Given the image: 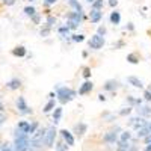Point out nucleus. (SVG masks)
I'll return each instance as SVG.
<instances>
[{"mask_svg":"<svg viewBox=\"0 0 151 151\" xmlns=\"http://www.w3.org/2000/svg\"><path fill=\"white\" fill-rule=\"evenodd\" d=\"M73 41H74V42H82V41H85V35H73Z\"/></svg>","mask_w":151,"mask_h":151,"instance_id":"obj_32","label":"nucleus"},{"mask_svg":"<svg viewBox=\"0 0 151 151\" xmlns=\"http://www.w3.org/2000/svg\"><path fill=\"white\" fill-rule=\"evenodd\" d=\"M55 107H56V101H55V100H48L47 104L44 106V113H48V112L55 110Z\"/></svg>","mask_w":151,"mask_h":151,"instance_id":"obj_21","label":"nucleus"},{"mask_svg":"<svg viewBox=\"0 0 151 151\" xmlns=\"http://www.w3.org/2000/svg\"><path fill=\"white\" fill-rule=\"evenodd\" d=\"M130 145L125 142H118V151H129Z\"/></svg>","mask_w":151,"mask_h":151,"instance_id":"obj_28","label":"nucleus"},{"mask_svg":"<svg viewBox=\"0 0 151 151\" xmlns=\"http://www.w3.org/2000/svg\"><path fill=\"white\" fill-rule=\"evenodd\" d=\"M29 2H33V0H29Z\"/></svg>","mask_w":151,"mask_h":151,"instance_id":"obj_50","label":"nucleus"},{"mask_svg":"<svg viewBox=\"0 0 151 151\" xmlns=\"http://www.w3.org/2000/svg\"><path fill=\"white\" fill-rule=\"evenodd\" d=\"M0 151H14V150H12V145L11 144H2V145H0Z\"/></svg>","mask_w":151,"mask_h":151,"instance_id":"obj_31","label":"nucleus"},{"mask_svg":"<svg viewBox=\"0 0 151 151\" xmlns=\"http://www.w3.org/2000/svg\"><path fill=\"white\" fill-rule=\"evenodd\" d=\"M86 2H89V3H94V0H86Z\"/></svg>","mask_w":151,"mask_h":151,"instance_id":"obj_49","label":"nucleus"},{"mask_svg":"<svg viewBox=\"0 0 151 151\" xmlns=\"http://www.w3.org/2000/svg\"><path fill=\"white\" fill-rule=\"evenodd\" d=\"M109 5H110L112 8H115V6L118 5V0H109Z\"/></svg>","mask_w":151,"mask_h":151,"instance_id":"obj_42","label":"nucleus"},{"mask_svg":"<svg viewBox=\"0 0 151 151\" xmlns=\"http://www.w3.org/2000/svg\"><path fill=\"white\" fill-rule=\"evenodd\" d=\"M144 141H145V144H147V145H150V144H151V134L145 136V137H144Z\"/></svg>","mask_w":151,"mask_h":151,"instance_id":"obj_41","label":"nucleus"},{"mask_svg":"<svg viewBox=\"0 0 151 151\" xmlns=\"http://www.w3.org/2000/svg\"><path fill=\"white\" fill-rule=\"evenodd\" d=\"M121 129L119 127H116L115 130H110V132H107L104 136H103V141L106 142V144H115L116 141H118V132H119Z\"/></svg>","mask_w":151,"mask_h":151,"instance_id":"obj_7","label":"nucleus"},{"mask_svg":"<svg viewBox=\"0 0 151 151\" xmlns=\"http://www.w3.org/2000/svg\"><path fill=\"white\" fill-rule=\"evenodd\" d=\"M48 98H50V100H53V98H55V94H53V92H50V94H48Z\"/></svg>","mask_w":151,"mask_h":151,"instance_id":"obj_46","label":"nucleus"},{"mask_svg":"<svg viewBox=\"0 0 151 151\" xmlns=\"http://www.w3.org/2000/svg\"><path fill=\"white\" fill-rule=\"evenodd\" d=\"M40 20H41V17H40V15H38V14H35V15L32 17V21H33L35 24H38V23H40Z\"/></svg>","mask_w":151,"mask_h":151,"instance_id":"obj_40","label":"nucleus"},{"mask_svg":"<svg viewBox=\"0 0 151 151\" xmlns=\"http://www.w3.org/2000/svg\"><path fill=\"white\" fill-rule=\"evenodd\" d=\"M24 14H26L27 17H33L35 14H38V12H36V9L33 8V6H26V8H24Z\"/></svg>","mask_w":151,"mask_h":151,"instance_id":"obj_26","label":"nucleus"},{"mask_svg":"<svg viewBox=\"0 0 151 151\" xmlns=\"http://www.w3.org/2000/svg\"><path fill=\"white\" fill-rule=\"evenodd\" d=\"M62 107H55V110H53V122L55 124H58L59 121H60V118H62Z\"/></svg>","mask_w":151,"mask_h":151,"instance_id":"obj_20","label":"nucleus"},{"mask_svg":"<svg viewBox=\"0 0 151 151\" xmlns=\"http://www.w3.org/2000/svg\"><path fill=\"white\" fill-rule=\"evenodd\" d=\"M88 130V125L85 122H79V124H76L74 125V133L76 134H79V136H83Z\"/></svg>","mask_w":151,"mask_h":151,"instance_id":"obj_16","label":"nucleus"},{"mask_svg":"<svg viewBox=\"0 0 151 151\" xmlns=\"http://www.w3.org/2000/svg\"><path fill=\"white\" fill-rule=\"evenodd\" d=\"M103 6H104V0H94L92 9H95V11H101Z\"/></svg>","mask_w":151,"mask_h":151,"instance_id":"obj_25","label":"nucleus"},{"mask_svg":"<svg viewBox=\"0 0 151 151\" xmlns=\"http://www.w3.org/2000/svg\"><path fill=\"white\" fill-rule=\"evenodd\" d=\"M14 151H27L29 150V136H23V137H15L14 145H12Z\"/></svg>","mask_w":151,"mask_h":151,"instance_id":"obj_4","label":"nucleus"},{"mask_svg":"<svg viewBox=\"0 0 151 151\" xmlns=\"http://www.w3.org/2000/svg\"><path fill=\"white\" fill-rule=\"evenodd\" d=\"M98 100H100V101H104V100H106V97H104L103 94H100V95H98Z\"/></svg>","mask_w":151,"mask_h":151,"instance_id":"obj_45","label":"nucleus"},{"mask_svg":"<svg viewBox=\"0 0 151 151\" xmlns=\"http://www.w3.org/2000/svg\"><path fill=\"white\" fill-rule=\"evenodd\" d=\"M20 86H21V80L17 79V77H14V79H11L9 82H6V88H8V89H11V91L18 89Z\"/></svg>","mask_w":151,"mask_h":151,"instance_id":"obj_13","label":"nucleus"},{"mask_svg":"<svg viewBox=\"0 0 151 151\" xmlns=\"http://www.w3.org/2000/svg\"><path fill=\"white\" fill-rule=\"evenodd\" d=\"M2 109H3V103H2V101H0V110H2Z\"/></svg>","mask_w":151,"mask_h":151,"instance_id":"obj_48","label":"nucleus"},{"mask_svg":"<svg viewBox=\"0 0 151 151\" xmlns=\"http://www.w3.org/2000/svg\"><path fill=\"white\" fill-rule=\"evenodd\" d=\"M129 124L132 125L134 130H141L142 127H145V125H147V121L144 118H141V116H136V118H130Z\"/></svg>","mask_w":151,"mask_h":151,"instance_id":"obj_8","label":"nucleus"},{"mask_svg":"<svg viewBox=\"0 0 151 151\" xmlns=\"http://www.w3.org/2000/svg\"><path fill=\"white\" fill-rule=\"evenodd\" d=\"M127 62H130V64H139V56L136 53H130V55H127Z\"/></svg>","mask_w":151,"mask_h":151,"instance_id":"obj_24","label":"nucleus"},{"mask_svg":"<svg viewBox=\"0 0 151 151\" xmlns=\"http://www.w3.org/2000/svg\"><path fill=\"white\" fill-rule=\"evenodd\" d=\"M145 127H147V130H148V132H150V134H151V122H147Z\"/></svg>","mask_w":151,"mask_h":151,"instance_id":"obj_44","label":"nucleus"},{"mask_svg":"<svg viewBox=\"0 0 151 151\" xmlns=\"http://www.w3.org/2000/svg\"><path fill=\"white\" fill-rule=\"evenodd\" d=\"M144 151H151V144H150V145H147V147H145V150H144Z\"/></svg>","mask_w":151,"mask_h":151,"instance_id":"obj_47","label":"nucleus"},{"mask_svg":"<svg viewBox=\"0 0 151 151\" xmlns=\"http://www.w3.org/2000/svg\"><path fill=\"white\" fill-rule=\"evenodd\" d=\"M127 82L132 85V86H134V88H144V85H142V80H139L137 77H134V76H129L127 77Z\"/></svg>","mask_w":151,"mask_h":151,"instance_id":"obj_17","label":"nucleus"},{"mask_svg":"<svg viewBox=\"0 0 151 151\" xmlns=\"http://www.w3.org/2000/svg\"><path fill=\"white\" fill-rule=\"evenodd\" d=\"M12 55L17 56V58H24L26 56V48H24L23 45H18V47H15L14 50H12Z\"/></svg>","mask_w":151,"mask_h":151,"instance_id":"obj_19","label":"nucleus"},{"mask_svg":"<svg viewBox=\"0 0 151 151\" xmlns=\"http://www.w3.org/2000/svg\"><path fill=\"white\" fill-rule=\"evenodd\" d=\"M60 133V136H62V139H64V142L68 145V147H71V145H74V136L71 134V132H68L67 129H64V130H60L59 132Z\"/></svg>","mask_w":151,"mask_h":151,"instance_id":"obj_9","label":"nucleus"},{"mask_svg":"<svg viewBox=\"0 0 151 151\" xmlns=\"http://www.w3.org/2000/svg\"><path fill=\"white\" fill-rule=\"evenodd\" d=\"M104 33H106V27L100 26V27H98V33H97V35H100V36H104Z\"/></svg>","mask_w":151,"mask_h":151,"instance_id":"obj_38","label":"nucleus"},{"mask_svg":"<svg viewBox=\"0 0 151 151\" xmlns=\"http://www.w3.org/2000/svg\"><path fill=\"white\" fill-rule=\"evenodd\" d=\"M58 0H45V5H55Z\"/></svg>","mask_w":151,"mask_h":151,"instance_id":"obj_43","label":"nucleus"},{"mask_svg":"<svg viewBox=\"0 0 151 151\" xmlns=\"http://www.w3.org/2000/svg\"><path fill=\"white\" fill-rule=\"evenodd\" d=\"M29 127H30V122H27V121H18V124H17V130H20L21 133H24V134H27L29 136Z\"/></svg>","mask_w":151,"mask_h":151,"instance_id":"obj_14","label":"nucleus"},{"mask_svg":"<svg viewBox=\"0 0 151 151\" xmlns=\"http://www.w3.org/2000/svg\"><path fill=\"white\" fill-rule=\"evenodd\" d=\"M56 136H58V130H56V127H55V125H52V127L45 129V136H44V145H45L47 148L53 147V144H55V139H56Z\"/></svg>","mask_w":151,"mask_h":151,"instance_id":"obj_3","label":"nucleus"},{"mask_svg":"<svg viewBox=\"0 0 151 151\" xmlns=\"http://www.w3.org/2000/svg\"><path fill=\"white\" fill-rule=\"evenodd\" d=\"M48 32H50V27H44V29H41V36H47L48 35Z\"/></svg>","mask_w":151,"mask_h":151,"instance_id":"obj_39","label":"nucleus"},{"mask_svg":"<svg viewBox=\"0 0 151 151\" xmlns=\"http://www.w3.org/2000/svg\"><path fill=\"white\" fill-rule=\"evenodd\" d=\"M88 44H89V48H92V50H100L104 45V38L95 33L94 36H91V40H89Z\"/></svg>","mask_w":151,"mask_h":151,"instance_id":"obj_5","label":"nucleus"},{"mask_svg":"<svg viewBox=\"0 0 151 151\" xmlns=\"http://www.w3.org/2000/svg\"><path fill=\"white\" fill-rule=\"evenodd\" d=\"M5 121H6V115H5V113H2V112H0V127H2V125L5 124Z\"/></svg>","mask_w":151,"mask_h":151,"instance_id":"obj_36","label":"nucleus"},{"mask_svg":"<svg viewBox=\"0 0 151 151\" xmlns=\"http://www.w3.org/2000/svg\"><path fill=\"white\" fill-rule=\"evenodd\" d=\"M68 3H70V6H71L76 12H83V11H82V5L77 2V0H68Z\"/></svg>","mask_w":151,"mask_h":151,"instance_id":"obj_22","label":"nucleus"},{"mask_svg":"<svg viewBox=\"0 0 151 151\" xmlns=\"http://www.w3.org/2000/svg\"><path fill=\"white\" fill-rule=\"evenodd\" d=\"M132 110H133V107H132V106H129V107H124L122 110H119V115H121V116L130 115V113H132Z\"/></svg>","mask_w":151,"mask_h":151,"instance_id":"obj_27","label":"nucleus"},{"mask_svg":"<svg viewBox=\"0 0 151 151\" xmlns=\"http://www.w3.org/2000/svg\"><path fill=\"white\" fill-rule=\"evenodd\" d=\"M3 2V5H6V6H12V5H15V0H2Z\"/></svg>","mask_w":151,"mask_h":151,"instance_id":"obj_37","label":"nucleus"},{"mask_svg":"<svg viewBox=\"0 0 151 151\" xmlns=\"http://www.w3.org/2000/svg\"><path fill=\"white\" fill-rule=\"evenodd\" d=\"M116 88H118V82H116L115 79H109V80H106L104 85H103V89H104V91H115Z\"/></svg>","mask_w":151,"mask_h":151,"instance_id":"obj_12","label":"nucleus"},{"mask_svg":"<svg viewBox=\"0 0 151 151\" xmlns=\"http://www.w3.org/2000/svg\"><path fill=\"white\" fill-rule=\"evenodd\" d=\"M59 33L64 35V36H67V35L70 33V29H68L67 26H65V27H59Z\"/></svg>","mask_w":151,"mask_h":151,"instance_id":"obj_34","label":"nucleus"},{"mask_svg":"<svg viewBox=\"0 0 151 151\" xmlns=\"http://www.w3.org/2000/svg\"><path fill=\"white\" fill-rule=\"evenodd\" d=\"M68 18V23H67V27L68 29H76L82 23L83 20V12H76V11H71L70 14L67 15Z\"/></svg>","mask_w":151,"mask_h":151,"instance_id":"obj_2","label":"nucleus"},{"mask_svg":"<svg viewBox=\"0 0 151 151\" xmlns=\"http://www.w3.org/2000/svg\"><path fill=\"white\" fill-rule=\"evenodd\" d=\"M17 109H18V112L21 113V115H29V113H32V109L27 106L24 97H18L17 98Z\"/></svg>","mask_w":151,"mask_h":151,"instance_id":"obj_6","label":"nucleus"},{"mask_svg":"<svg viewBox=\"0 0 151 151\" xmlns=\"http://www.w3.org/2000/svg\"><path fill=\"white\" fill-rule=\"evenodd\" d=\"M53 24H56V18H55V17H52V15H48V17H47V24H45V26L52 29Z\"/></svg>","mask_w":151,"mask_h":151,"instance_id":"obj_29","label":"nucleus"},{"mask_svg":"<svg viewBox=\"0 0 151 151\" xmlns=\"http://www.w3.org/2000/svg\"><path fill=\"white\" fill-rule=\"evenodd\" d=\"M144 98L147 100V101H151V88H150V89H145V92H144Z\"/></svg>","mask_w":151,"mask_h":151,"instance_id":"obj_33","label":"nucleus"},{"mask_svg":"<svg viewBox=\"0 0 151 151\" xmlns=\"http://www.w3.org/2000/svg\"><path fill=\"white\" fill-rule=\"evenodd\" d=\"M67 150H68V145L65 142H59L56 145V151H67Z\"/></svg>","mask_w":151,"mask_h":151,"instance_id":"obj_30","label":"nucleus"},{"mask_svg":"<svg viewBox=\"0 0 151 151\" xmlns=\"http://www.w3.org/2000/svg\"><path fill=\"white\" fill-rule=\"evenodd\" d=\"M137 110V116H141V118H148V116H151V107L150 106H139L136 109Z\"/></svg>","mask_w":151,"mask_h":151,"instance_id":"obj_11","label":"nucleus"},{"mask_svg":"<svg viewBox=\"0 0 151 151\" xmlns=\"http://www.w3.org/2000/svg\"><path fill=\"white\" fill-rule=\"evenodd\" d=\"M83 77H85V79H89V77H91V68L86 67V68L83 70Z\"/></svg>","mask_w":151,"mask_h":151,"instance_id":"obj_35","label":"nucleus"},{"mask_svg":"<svg viewBox=\"0 0 151 151\" xmlns=\"http://www.w3.org/2000/svg\"><path fill=\"white\" fill-rule=\"evenodd\" d=\"M76 95H77V92H76L74 89H71V88H67V86L58 88V92H56V97H58V100H59L62 104L70 103L71 100L76 98Z\"/></svg>","mask_w":151,"mask_h":151,"instance_id":"obj_1","label":"nucleus"},{"mask_svg":"<svg viewBox=\"0 0 151 151\" xmlns=\"http://www.w3.org/2000/svg\"><path fill=\"white\" fill-rule=\"evenodd\" d=\"M92 88H94L92 82L86 80V82H85L83 85H80V88H79V95H86V94H89V92L92 91Z\"/></svg>","mask_w":151,"mask_h":151,"instance_id":"obj_10","label":"nucleus"},{"mask_svg":"<svg viewBox=\"0 0 151 151\" xmlns=\"http://www.w3.org/2000/svg\"><path fill=\"white\" fill-rule=\"evenodd\" d=\"M132 139V133L130 132H122L121 133V137H119V142H125V144H129Z\"/></svg>","mask_w":151,"mask_h":151,"instance_id":"obj_23","label":"nucleus"},{"mask_svg":"<svg viewBox=\"0 0 151 151\" xmlns=\"http://www.w3.org/2000/svg\"><path fill=\"white\" fill-rule=\"evenodd\" d=\"M101 17H103V12H101V11L91 9V12H89V20H91V23H98L100 20H101Z\"/></svg>","mask_w":151,"mask_h":151,"instance_id":"obj_15","label":"nucleus"},{"mask_svg":"<svg viewBox=\"0 0 151 151\" xmlns=\"http://www.w3.org/2000/svg\"><path fill=\"white\" fill-rule=\"evenodd\" d=\"M110 23L113 24V26H118V24L121 23V14L118 11H113L110 14Z\"/></svg>","mask_w":151,"mask_h":151,"instance_id":"obj_18","label":"nucleus"}]
</instances>
